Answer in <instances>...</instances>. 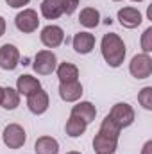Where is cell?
Wrapping results in <instances>:
<instances>
[{"instance_id": "1", "label": "cell", "mask_w": 152, "mask_h": 154, "mask_svg": "<svg viewBox=\"0 0 152 154\" xmlns=\"http://www.w3.org/2000/svg\"><path fill=\"white\" fill-rule=\"evenodd\" d=\"M120 127L114 124L109 116H106L100 124L99 133L93 138V149L95 152L100 154H113L118 147V136H120Z\"/></svg>"}, {"instance_id": "2", "label": "cell", "mask_w": 152, "mask_h": 154, "mask_svg": "<svg viewBox=\"0 0 152 154\" xmlns=\"http://www.w3.org/2000/svg\"><path fill=\"white\" fill-rule=\"evenodd\" d=\"M100 52H102L104 61L111 68H118L123 63V59H125L127 47H125L123 39L120 38L118 34L109 32V34H104V38L100 41Z\"/></svg>"}, {"instance_id": "3", "label": "cell", "mask_w": 152, "mask_h": 154, "mask_svg": "<svg viewBox=\"0 0 152 154\" xmlns=\"http://www.w3.org/2000/svg\"><path fill=\"white\" fill-rule=\"evenodd\" d=\"M32 68L38 75H50L57 68V57L52 50H39L34 56Z\"/></svg>"}, {"instance_id": "4", "label": "cell", "mask_w": 152, "mask_h": 154, "mask_svg": "<svg viewBox=\"0 0 152 154\" xmlns=\"http://www.w3.org/2000/svg\"><path fill=\"white\" fill-rule=\"evenodd\" d=\"M2 140L5 143V147H9V149H22L25 145L27 134H25V129L20 124H9V125L4 127Z\"/></svg>"}, {"instance_id": "5", "label": "cell", "mask_w": 152, "mask_h": 154, "mask_svg": "<svg viewBox=\"0 0 152 154\" xmlns=\"http://www.w3.org/2000/svg\"><path fill=\"white\" fill-rule=\"evenodd\" d=\"M108 116L113 120L120 129H125V127H129L134 122V116L136 115H134L132 106H129L127 102H118V104H114L113 108H111V111H109Z\"/></svg>"}, {"instance_id": "6", "label": "cell", "mask_w": 152, "mask_h": 154, "mask_svg": "<svg viewBox=\"0 0 152 154\" xmlns=\"http://www.w3.org/2000/svg\"><path fill=\"white\" fill-rule=\"evenodd\" d=\"M129 72L134 79H149L152 75V59L149 54H136L129 63Z\"/></svg>"}, {"instance_id": "7", "label": "cell", "mask_w": 152, "mask_h": 154, "mask_svg": "<svg viewBox=\"0 0 152 154\" xmlns=\"http://www.w3.org/2000/svg\"><path fill=\"white\" fill-rule=\"evenodd\" d=\"M14 25L20 32H25V34H31L38 29L39 25V18H38V13L34 9H23L16 14L14 18Z\"/></svg>"}, {"instance_id": "8", "label": "cell", "mask_w": 152, "mask_h": 154, "mask_svg": "<svg viewBox=\"0 0 152 154\" xmlns=\"http://www.w3.org/2000/svg\"><path fill=\"white\" fill-rule=\"evenodd\" d=\"M18 65H20V50L11 43L2 45L0 47V68L11 72Z\"/></svg>"}, {"instance_id": "9", "label": "cell", "mask_w": 152, "mask_h": 154, "mask_svg": "<svg viewBox=\"0 0 152 154\" xmlns=\"http://www.w3.org/2000/svg\"><path fill=\"white\" fill-rule=\"evenodd\" d=\"M39 39L47 48H56L65 41V31L59 25H47L41 29Z\"/></svg>"}, {"instance_id": "10", "label": "cell", "mask_w": 152, "mask_h": 154, "mask_svg": "<svg viewBox=\"0 0 152 154\" xmlns=\"http://www.w3.org/2000/svg\"><path fill=\"white\" fill-rule=\"evenodd\" d=\"M50 106V99H48V93L45 90L39 88L38 91H34L32 95L27 97V108L31 113L34 115H43Z\"/></svg>"}, {"instance_id": "11", "label": "cell", "mask_w": 152, "mask_h": 154, "mask_svg": "<svg viewBox=\"0 0 152 154\" xmlns=\"http://www.w3.org/2000/svg\"><path fill=\"white\" fill-rule=\"evenodd\" d=\"M118 22L125 29H136L143 22V16L136 7H122L118 11Z\"/></svg>"}, {"instance_id": "12", "label": "cell", "mask_w": 152, "mask_h": 154, "mask_svg": "<svg viewBox=\"0 0 152 154\" xmlns=\"http://www.w3.org/2000/svg\"><path fill=\"white\" fill-rule=\"evenodd\" d=\"M82 95V84L79 81H70V82H59V97L65 102H75Z\"/></svg>"}, {"instance_id": "13", "label": "cell", "mask_w": 152, "mask_h": 154, "mask_svg": "<svg viewBox=\"0 0 152 154\" xmlns=\"http://www.w3.org/2000/svg\"><path fill=\"white\" fill-rule=\"evenodd\" d=\"M72 45H74L77 54H90L95 48V36L91 32L81 31V32H77L75 36H74Z\"/></svg>"}, {"instance_id": "14", "label": "cell", "mask_w": 152, "mask_h": 154, "mask_svg": "<svg viewBox=\"0 0 152 154\" xmlns=\"http://www.w3.org/2000/svg\"><path fill=\"white\" fill-rule=\"evenodd\" d=\"M39 88H41L39 79H38V77L29 75V74L20 75V77H18V81H16V91H18L20 95H25V97L32 95L34 91H38Z\"/></svg>"}, {"instance_id": "15", "label": "cell", "mask_w": 152, "mask_h": 154, "mask_svg": "<svg viewBox=\"0 0 152 154\" xmlns=\"http://www.w3.org/2000/svg\"><path fill=\"white\" fill-rule=\"evenodd\" d=\"M70 115L84 120L86 124H90V122H93L95 116H97V108H95L91 102L82 100V102H79V104H75V106L72 108V113H70Z\"/></svg>"}, {"instance_id": "16", "label": "cell", "mask_w": 152, "mask_h": 154, "mask_svg": "<svg viewBox=\"0 0 152 154\" xmlns=\"http://www.w3.org/2000/svg\"><path fill=\"white\" fill-rule=\"evenodd\" d=\"M36 154H57L59 152V142L52 136H39L34 143Z\"/></svg>"}, {"instance_id": "17", "label": "cell", "mask_w": 152, "mask_h": 154, "mask_svg": "<svg viewBox=\"0 0 152 154\" xmlns=\"http://www.w3.org/2000/svg\"><path fill=\"white\" fill-rule=\"evenodd\" d=\"M41 14L47 20H57L63 14V2L61 0H43L41 2Z\"/></svg>"}, {"instance_id": "18", "label": "cell", "mask_w": 152, "mask_h": 154, "mask_svg": "<svg viewBox=\"0 0 152 154\" xmlns=\"http://www.w3.org/2000/svg\"><path fill=\"white\" fill-rule=\"evenodd\" d=\"M79 23L86 29H93L100 23V13L95 7H84L79 14Z\"/></svg>"}, {"instance_id": "19", "label": "cell", "mask_w": 152, "mask_h": 154, "mask_svg": "<svg viewBox=\"0 0 152 154\" xmlns=\"http://www.w3.org/2000/svg\"><path fill=\"white\" fill-rule=\"evenodd\" d=\"M57 77H59V82H70V81H79V68H77L74 63H61L57 65L56 68Z\"/></svg>"}, {"instance_id": "20", "label": "cell", "mask_w": 152, "mask_h": 154, "mask_svg": "<svg viewBox=\"0 0 152 154\" xmlns=\"http://www.w3.org/2000/svg\"><path fill=\"white\" fill-rule=\"evenodd\" d=\"M86 127H88V124H86L84 120L70 115V118L66 120V127H65V129H66V134H68L70 138H79V136L84 134Z\"/></svg>"}, {"instance_id": "21", "label": "cell", "mask_w": 152, "mask_h": 154, "mask_svg": "<svg viewBox=\"0 0 152 154\" xmlns=\"http://www.w3.org/2000/svg\"><path fill=\"white\" fill-rule=\"evenodd\" d=\"M0 106H2L4 109H9V111L16 109V108L20 106V93H18L14 88H11V86L4 88V99H2Z\"/></svg>"}, {"instance_id": "22", "label": "cell", "mask_w": 152, "mask_h": 154, "mask_svg": "<svg viewBox=\"0 0 152 154\" xmlns=\"http://www.w3.org/2000/svg\"><path fill=\"white\" fill-rule=\"evenodd\" d=\"M138 102L140 106H143L147 111L152 109V86H145L140 93H138Z\"/></svg>"}, {"instance_id": "23", "label": "cell", "mask_w": 152, "mask_h": 154, "mask_svg": "<svg viewBox=\"0 0 152 154\" xmlns=\"http://www.w3.org/2000/svg\"><path fill=\"white\" fill-rule=\"evenodd\" d=\"M141 50H143V54L152 52V27H147L141 34Z\"/></svg>"}, {"instance_id": "24", "label": "cell", "mask_w": 152, "mask_h": 154, "mask_svg": "<svg viewBox=\"0 0 152 154\" xmlns=\"http://www.w3.org/2000/svg\"><path fill=\"white\" fill-rule=\"evenodd\" d=\"M63 2V13L65 14H74L79 7V0H61Z\"/></svg>"}, {"instance_id": "25", "label": "cell", "mask_w": 152, "mask_h": 154, "mask_svg": "<svg viewBox=\"0 0 152 154\" xmlns=\"http://www.w3.org/2000/svg\"><path fill=\"white\" fill-rule=\"evenodd\" d=\"M31 0H5V4L9 5V7H13V9H20V7H23V5H27Z\"/></svg>"}, {"instance_id": "26", "label": "cell", "mask_w": 152, "mask_h": 154, "mask_svg": "<svg viewBox=\"0 0 152 154\" xmlns=\"http://www.w3.org/2000/svg\"><path fill=\"white\" fill-rule=\"evenodd\" d=\"M152 152V142L149 140L145 145H143V149H141V154H150Z\"/></svg>"}, {"instance_id": "27", "label": "cell", "mask_w": 152, "mask_h": 154, "mask_svg": "<svg viewBox=\"0 0 152 154\" xmlns=\"http://www.w3.org/2000/svg\"><path fill=\"white\" fill-rule=\"evenodd\" d=\"M5 34V20H4V16H0V38Z\"/></svg>"}, {"instance_id": "28", "label": "cell", "mask_w": 152, "mask_h": 154, "mask_svg": "<svg viewBox=\"0 0 152 154\" xmlns=\"http://www.w3.org/2000/svg\"><path fill=\"white\" fill-rule=\"evenodd\" d=\"M2 99H4V88L0 86V102H2Z\"/></svg>"}, {"instance_id": "29", "label": "cell", "mask_w": 152, "mask_h": 154, "mask_svg": "<svg viewBox=\"0 0 152 154\" xmlns=\"http://www.w3.org/2000/svg\"><path fill=\"white\" fill-rule=\"evenodd\" d=\"M66 154H81V152H77V151H70V152H66Z\"/></svg>"}, {"instance_id": "30", "label": "cell", "mask_w": 152, "mask_h": 154, "mask_svg": "<svg viewBox=\"0 0 152 154\" xmlns=\"http://www.w3.org/2000/svg\"><path fill=\"white\" fill-rule=\"evenodd\" d=\"M132 2H143V0H132Z\"/></svg>"}, {"instance_id": "31", "label": "cell", "mask_w": 152, "mask_h": 154, "mask_svg": "<svg viewBox=\"0 0 152 154\" xmlns=\"http://www.w3.org/2000/svg\"><path fill=\"white\" fill-rule=\"evenodd\" d=\"M113 2H120V0H113Z\"/></svg>"}, {"instance_id": "32", "label": "cell", "mask_w": 152, "mask_h": 154, "mask_svg": "<svg viewBox=\"0 0 152 154\" xmlns=\"http://www.w3.org/2000/svg\"><path fill=\"white\" fill-rule=\"evenodd\" d=\"M97 154H100V152H97Z\"/></svg>"}]
</instances>
